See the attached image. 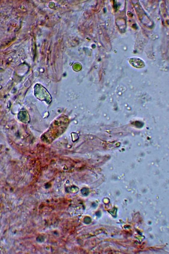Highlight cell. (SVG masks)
Segmentation results:
<instances>
[{"label": "cell", "mask_w": 169, "mask_h": 254, "mask_svg": "<svg viewBox=\"0 0 169 254\" xmlns=\"http://www.w3.org/2000/svg\"><path fill=\"white\" fill-rule=\"evenodd\" d=\"M129 61L132 66L137 68L143 67L144 66V63L143 61L139 58H132Z\"/></svg>", "instance_id": "cell-1"}]
</instances>
